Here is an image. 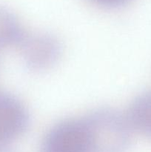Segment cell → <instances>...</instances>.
I'll return each mask as SVG.
<instances>
[{"mask_svg":"<svg viewBox=\"0 0 151 152\" xmlns=\"http://www.w3.org/2000/svg\"><path fill=\"white\" fill-rule=\"evenodd\" d=\"M25 34L15 13L0 5V48L19 45Z\"/></svg>","mask_w":151,"mask_h":152,"instance_id":"cell-6","label":"cell"},{"mask_svg":"<svg viewBox=\"0 0 151 152\" xmlns=\"http://www.w3.org/2000/svg\"><path fill=\"white\" fill-rule=\"evenodd\" d=\"M19 46L24 63L34 71L51 68L57 63L62 54L60 42L47 33L26 32Z\"/></svg>","mask_w":151,"mask_h":152,"instance_id":"cell-2","label":"cell"},{"mask_svg":"<svg viewBox=\"0 0 151 152\" xmlns=\"http://www.w3.org/2000/svg\"><path fill=\"white\" fill-rule=\"evenodd\" d=\"M92 1L106 7H117L127 2L129 0H92Z\"/></svg>","mask_w":151,"mask_h":152,"instance_id":"cell-7","label":"cell"},{"mask_svg":"<svg viewBox=\"0 0 151 152\" xmlns=\"http://www.w3.org/2000/svg\"><path fill=\"white\" fill-rule=\"evenodd\" d=\"M41 152H91L82 119H68L53 126L44 137Z\"/></svg>","mask_w":151,"mask_h":152,"instance_id":"cell-3","label":"cell"},{"mask_svg":"<svg viewBox=\"0 0 151 152\" xmlns=\"http://www.w3.org/2000/svg\"><path fill=\"white\" fill-rule=\"evenodd\" d=\"M91 152H126L132 128L127 115L110 108H101L82 119Z\"/></svg>","mask_w":151,"mask_h":152,"instance_id":"cell-1","label":"cell"},{"mask_svg":"<svg viewBox=\"0 0 151 152\" xmlns=\"http://www.w3.org/2000/svg\"><path fill=\"white\" fill-rule=\"evenodd\" d=\"M28 111L20 100L12 95L0 93V142H7L27 131Z\"/></svg>","mask_w":151,"mask_h":152,"instance_id":"cell-4","label":"cell"},{"mask_svg":"<svg viewBox=\"0 0 151 152\" xmlns=\"http://www.w3.org/2000/svg\"><path fill=\"white\" fill-rule=\"evenodd\" d=\"M0 152H12L10 148L7 146L6 142H0Z\"/></svg>","mask_w":151,"mask_h":152,"instance_id":"cell-8","label":"cell"},{"mask_svg":"<svg viewBox=\"0 0 151 152\" xmlns=\"http://www.w3.org/2000/svg\"><path fill=\"white\" fill-rule=\"evenodd\" d=\"M133 129L151 137V91L139 95L127 115Z\"/></svg>","mask_w":151,"mask_h":152,"instance_id":"cell-5","label":"cell"}]
</instances>
